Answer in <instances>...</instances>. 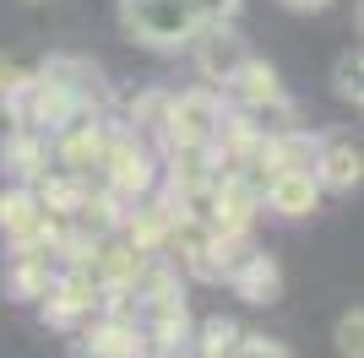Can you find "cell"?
<instances>
[{
	"label": "cell",
	"instance_id": "6da1fadb",
	"mask_svg": "<svg viewBox=\"0 0 364 358\" xmlns=\"http://www.w3.org/2000/svg\"><path fill=\"white\" fill-rule=\"evenodd\" d=\"M223 92L213 87H185L168 98V119L164 131H158V141H164V152H213L218 131H223Z\"/></svg>",
	"mask_w": 364,
	"mask_h": 358
},
{
	"label": "cell",
	"instance_id": "7a4b0ae2",
	"mask_svg": "<svg viewBox=\"0 0 364 358\" xmlns=\"http://www.w3.org/2000/svg\"><path fill=\"white\" fill-rule=\"evenodd\" d=\"M98 179H104V190L114 195V201L131 207V201L152 195V185H158V158H152V147L136 131L114 125V131H109V152H104V163H98Z\"/></svg>",
	"mask_w": 364,
	"mask_h": 358
},
{
	"label": "cell",
	"instance_id": "3957f363",
	"mask_svg": "<svg viewBox=\"0 0 364 358\" xmlns=\"http://www.w3.org/2000/svg\"><path fill=\"white\" fill-rule=\"evenodd\" d=\"M120 22L147 49H185L201 33L191 0H120Z\"/></svg>",
	"mask_w": 364,
	"mask_h": 358
},
{
	"label": "cell",
	"instance_id": "277c9868",
	"mask_svg": "<svg viewBox=\"0 0 364 358\" xmlns=\"http://www.w3.org/2000/svg\"><path fill=\"white\" fill-rule=\"evenodd\" d=\"M223 92L234 98V114H250L256 125H267V119H283V125H289V114H294V98H289V87H283V76L261 55L245 60Z\"/></svg>",
	"mask_w": 364,
	"mask_h": 358
},
{
	"label": "cell",
	"instance_id": "5b68a950",
	"mask_svg": "<svg viewBox=\"0 0 364 358\" xmlns=\"http://www.w3.org/2000/svg\"><path fill=\"white\" fill-rule=\"evenodd\" d=\"M38 315H44V326L55 331H82L87 320H98L104 315V288L92 283L87 271H76V266H60V277L49 283V293L38 298Z\"/></svg>",
	"mask_w": 364,
	"mask_h": 358
},
{
	"label": "cell",
	"instance_id": "8992f818",
	"mask_svg": "<svg viewBox=\"0 0 364 358\" xmlns=\"http://www.w3.org/2000/svg\"><path fill=\"white\" fill-rule=\"evenodd\" d=\"M109 125L104 114H82V119H71L65 131H55L49 136V158H55V168H65V174H76V179H92L98 174V163H104V152H109Z\"/></svg>",
	"mask_w": 364,
	"mask_h": 358
},
{
	"label": "cell",
	"instance_id": "52a82bcc",
	"mask_svg": "<svg viewBox=\"0 0 364 358\" xmlns=\"http://www.w3.org/2000/svg\"><path fill=\"white\" fill-rule=\"evenodd\" d=\"M55 234V217L38 207L33 185H6L0 190V239L6 250H44Z\"/></svg>",
	"mask_w": 364,
	"mask_h": 358
},
{
	"label": "cell",
	"instance_id": "ba28073f",
	"mask_svg": "<svg viewBox=\"0 0 364 358\" xmlns=\"http://www.w3.org/2000/svg\"><path fill=\"white\" fill-rule=\"evenodd\" d=\"M185 49H191V65H196L201 87H213V92L228 87V82H234V71L250 60V44H245L234 28H201Z\"/></svg>",
	"mask_w": 364,
	"mask_h": 358
},
{
	"label": "cell",
	"instance_id": "9c48e42d",
	"mask_svg": "<svg viewBox=\"0 0 364 358\" xmlns=\"http://www.w3.org/2000/svg\"><path fill=\"white\" fill-rule=\"evenodd\" d=\"M168 228H174V201L168 195H141V201H131L120 217V244H131L136 255H164L168 244Z\"/></svg>",
	"mask_w": 364,
	"mask_h": 358
},
{
	"label": "cell",
	"instance_id": "30bf717a",
	"mask_svg": "<svg viewBox=\"0 0 364 358\" xmlns=\"http://www.w3.org/2000/svg\"><path fill=\"white\" fill-rule=\"evenodd\" d=\"M38 71H44L49 82H55V87L76 104V114H104L109 82L98 76V65H92V60H82V55H55V60H44Z\"/></svg>",
	"mask_w": 364,
	"mask_h": 358
},
{
	"label": "cell",
	"instance_id": "8fae6325",
	"mask_svg": "<svg viewBox=\"0 0 364 358\" xmlns=\"http://www.w3.org/2000/svg\"><path fill=\"white\" fill-rule=\"evenodd\" d=\"M49 168H55L49 136L28 131V125H11L6 141H0V174H6V185H38Z\"/></svg>",
	"mask_w": 364,
	"mask_h": 358
},
{
	"label": "cell",
	"instance_id": "7c38bea8",
	"mask_svg": "<svg viewBox=\"0 0 364 358\" xmlns=\"http://www.w3.org/2000/svg\"><path fill=\"white\" fill-rule=\"evenodd\" d=\"M76 358H147V347L125 315H98L76 331Z\"/></svg>",
	"mask_w": 364,
	"mask_h": 358
},
{
	"label": "cell",
	"instance_id": "4fadbf2b",
	"mask_svg": "<svg viewBox=\"0 0 364 358\" xmlns=\"http://www.w3.org/2000/svg\"><path fill=\"white\" fill-rule=\"evenodd\" d=\"M321 185H316V174H304V168H277L267 185H261V207L272 212V217H310V212L321 207Z\"/></svg>",
	"mask_w": 364,
	"mask_h": 358
},
{
	"label": "cell",
	"instance_id": "5bb4252c",
	"mask_svg": "<svg viewBox=\"0 0 364 358\" xmlns=\"http://www.w3.org/2000/svg\"><path fill=\"white\" fill-rule=\"evenodd\" d=\"M223 283L234 288L245 304H277V298H283V266H277L267 250H256V244H250V250L228 266Z\"/></svg>",
	"mask_w": 364,
	"mask_h": 358
},
{
	"label": "cell",
	"instance_id": "9a60e30c",
	"mask_svg": "<svg viewBox=\"0 0 364 358\" xmlns=\"http://www.w3.org/2000/svg\"><path fill=\"white\" fill-rule=\"evenodd\" d=\"M316 185L321 190H332V195H348L359 190V179H364V158H359V141H348V136H321V147H316Z\"/></svg>",
	"mask_w": 364,
	"mask_h": 358
},
{
	"label": "cell",
	"instance_id": "2e32d148",
	"mask_svg": "<svg viewBox=\"0 0 364 358\" xmlns=\"http://www.w3.org/2000/svg\"><path fill=\"white\" fill-rule=\"evenodd\" d=\"M55 277H60V266H55V255H49V250H11V261H6V298H16V304H38Z\"/></svg>",
	"mask_w": 364,
	"mask_h": 358
},
{
	"label": "cell",
	"instance_id": "e0dca14e",
	"mask_svg": "<svg viewBox=\"0 0 364 358\" xmlns=\"http://www.w3.org/2000/svg\"><path fill=\"white\" fill-rule=\"evenodd\" d=\"M33 195H38V207H44L55 223H71L76 212L87 207L92 179H76V174H65V168H49V174L33 185Z\"/></svg>",
	"mask_w": 364,
	"mask_h": 358
},
{
	"label": "cell",
	"instance_id": "ac0fdd59",
	"mask_svg": "<svg viewBox=\"0 0 364 358\" xmlns=\"http://www.w3.org/2000/svg\"><path fill=\"white\" fill-rule=\"evenodd\" d=\"M168 98L174 92L168 87H147L131 98V114H125V131H136V136H158L164 131V119H168Z\"/></svg>",
	"mask_w": 364,
	"mask_h": 358
},
{
	"label": "cell",
	"instance_id": "d6986e66",
	"mask_svg": "<svg viewBox=\"0 0 364 358\" xmlns=\"http://www.w3.org/2000/svg\"><path fill=\"white\" fill-rule=\"evenodd\" d=\"M240 337H245L240 320H228V315H213V320H207V326H201L191 342H196V358H228V347L240 342Z\"/></svg>",
	"mask_w": 364,
	"mask_h": 358
},
{
	"label": "cell",
	"instance_id": "ffe728a7",
	"mask_svg": "<svg viewBox=\"0 0 364 358\" xmlns=\"http://www.w3.org/2000/svg\"><path fill=\"white\" fill-rule=\"evenodd\" d=\"M359 71H364V55H359V49H343V55L332 60V92L343 98V104H353V109L364 104V76Z\"/></svg>",
	"mask_w": 364,
	"mask_h": 358
},
{
	"label": "cell",
	"instance_id": "44dd1931",
	"mask_svg": "<svg viewBox=\"0 0 364 358\" xmlns=\"http://www.w3.org/2000/svg\"><path fill=\"white\" fill-rule=\"evenodd\" d=\"M332 347H337V358H364V310H359V304L337 315V326H332Z\"/></svg>",
	"mask_w": 364,
	"mask_h": 358
},
{
	"label": "cell",
	"instance_id": "7402d4cb",
	"mask_svg": "<svg viewBox=\"0 0 364 358\" xmlns=\"http://www.w3.org/2000/svg\"><path fill=\"white\" fill-rule=\"evenodd\" d=\"M28 65H16L11 55H0V109H11L16 98H22V87H28Z\"/></svg>",
	"mask_w": 364,
	"mask_h": 358
},
{
	"label": "cell",
	"instance_id": "603a6c76",
	"mask_svg": "<svg viewBox=\"0 0 364 358\" xmlns=\"http://www.w3.org/2000/svg\"><path fill=\"white\" fill-rule=\"evenodd\" d=\"M240 11V0H191V16H196V28H228Z\"/></svg>",
	"mask_w": 364,
	"mask_h": 358
},
{
	"label": "cell",
	"instance_id": "cb8c5ba5",
	"mask_svg": "<svg viewBox=\"0 0 364 358\" xmlns=\"http://www.w3.org/2000/svg\"><path fill=\"white\" fill-rule=\"evenodd\" d=\"M228 358H294V353L283 342H272V337H250V331H245L240 342L228 347Z\"/></svg>",
	"mask_w": 364,
	"mask_h": 358
},
{
	"label": "cell",
	"instance_id": "d4e9b609",
	"mask_svg": "<svg viewBox=\"0 0 364 358\" xmlns=\"http://www.w3.org/2000/svg\"><path fill=\"white\" fill-rule=\"evenodd\" d=\"M283 6H289V11H304V16H310V11H326L332 0H283Z\"/></svg>",
	"mask_w": 364,
	"mask_h": 358
},
{
	"label": "cell",
	"instance_id": "484cf974",
	"mask_svg": "<svg viewBox=\"0 0 364 358\" xmlns=\"http://www.w3.org/2000/svg\"><path fill=\"white\" fill-rule=\"evenodd\" d=\"M28 6H38V0H28Z\"/></svg>",
	"mask_w": 364,
	"mask_h": 358
}]
</instances>
